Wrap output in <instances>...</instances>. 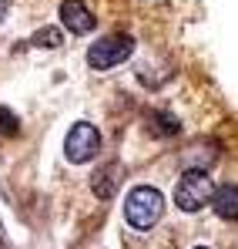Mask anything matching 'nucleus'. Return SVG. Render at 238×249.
Instances as JSON below:
<instances>
[{
	"mask_svg": "<svg viewBox=\"0 0 238 249\" xmlns=\"http://www.w3.org/2000/svg\"><path fill=\"white\" fill-rule=\"evenodd\" d=\"M161 212H164V196L155 185H138L124 199V219H127L131 229H141V232L151 229L161 219Z\"/></svg>",
	"mask_w": 238,
	"mask_h": 249,
	"instance_id": "1",
	"label": "nucleus"
},
{
	"mask_svg": "<svg viewBox=\"0 0 238 249\" xmlns=\"http://www.w3.org/2000/svg\"><path fill=\"white\" fill-rule=\"evenodd\" d=\"M211 196H215V185H211L208 172H201V168H188L178 178V185H175V206L181 209V212H198V209H205L211 202Z\"/></svg>",
	"mask_w": 238,
	"mask_h": 249,
	"instance_id": "2",
	"label": "nucleus"
},
{
	"mask_svg": "<svg viewBox=\"0 0 238 249\" xmlns=\"http://www.w3.org/2000/svg\"><path fill=\"white\" fill-rule=\"evenodd\" d=\"M131 51H134V41H131L127 34H108V37H97V41L91 44L87 64H91L94 71H108V68L121 64Z\"/></svg>",
	"mask_w": 238,
	"mask_h": 249,
	"instance_id": "3",
	"label": "nucleus"
},
{
	"mask_svg": "<svg viewBox=\"0 0 238 249\" xmlns=\"http://www.w3.org/2000/svg\"><path fill=\"white\" fill-rule=\"evenodd\" d=\"M97 148H101V131H97L91 122H78L71 131H67V142H64L67 162L84 165V162H91V159L97 155Z\"/></svg>",
	"mask_w": 238,
	"mask_h": 249,
	"instance_id": "4",
	"label": "nucleus"
},
{
	"mask_svg": "<svg viewBox=\"0 0 238 249\" xmlns=\"http://www.w3.org/2000/svg\"><path fill=\"white\" fill-rule=\"evenodd\" d=\"M61 20H64V27H71V34H87V31H94V14L80 3V0H64L61 3Z\"/></svg>",
	"mask_w": 238,
	"mask_h": 249,
	"instance_id": "5",
	"label": "nucleus"
},
{
	"mask_svg": "<svg viewBox=\"0 0 238 249\" xmlns=\"http://www.w3.org/2000/svg\"><path fill=\"white\" fill-rule=\"evenodd\" d=\"M211 206L215 212L222 215V219H238V185H222V189H215V196H211Z\"/></svg>",
	"mask_w": 238,
	"mask_h": 249,
	"instance_id": "6",
	"label": "nucleus"
},
{
	"mask_svg": "<svg viewBox=\"0 0 238 249\" xmlns=\"http://www.w3.org/2000/svg\"><path fill=\"white\" fill-rule=\"evenodd\" d=\"M114 178H118V165H108L104 172H97L94 175V192L101 199H111L114 196Z\"/></svg>",
	"mask_w": 238,
	"mask_h": 249,
	"instance_id": "7",
	"label": "nucleus"
},
{
	"mask_svg": "<svg viewBox=\"0 0 238 249\" xmlns=\"http://www.w3.org/2000/svg\"><path fill=\"white\" fill-rule=\"evenodd\" d=\"M17 131H20L17 115H14V111H7V108H0V135H3V138H14Z\"/></svg>",
	"mask_w": 238,
	"mask_h": 249,
	"instance_id": "8",
	"label": "nucleus"
},
{
	"mask_svg": "<svg viewBox=\"0 0 238 249\" xmlns=\"http://www.w3.org/2000/svg\"><path fill=\"white\" fill-rule=\"evenodd\" d=\"M34 44H47V47H57V44H61V34H57L54 27H44V31H40V37H34Z\"/></svg>",
	"mask_w": 238,
	"mask_h": 249,
	"instance_id": "9",
	"label": "nucleus"
},
{
	"mask_svg": "<svg viewBox=\"0 0 238 249\" xmlns=\"http://www.w3.org/2000/svg\"><path fill=\"white\" fill-rule=\"evenodd\" d=\"M195 249H205V246H195Z\"/></svg>",
	"mask_w": 238,
	"mask_h": 249,
	"instance_id": "10",
	"label": "nucleus"
}]
</instances>
